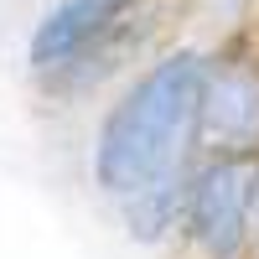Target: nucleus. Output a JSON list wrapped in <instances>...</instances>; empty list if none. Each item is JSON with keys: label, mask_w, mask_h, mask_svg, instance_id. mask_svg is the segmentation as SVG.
Segmentation results:
<instances>
[{"label": "nucleus", "mask_w": 259, "mask_h": 259, "mask_svg": "<svg viewBox=\"0 0 259 259\" xmlns=\"http://www.w3.org/2000/svg\"><path fill=\"white\" fill-rule=\"evenodd\" d=\"M212 41L177 36L99 99L89 130V187L104 207L130 192L192 177L202 156V83Z\"/></svg>", "instance_id": "nucleus-1"}, {"label": "nucleus", "mask_w": 259, "mask_h": 259, "mask_svg": "<svg viewBox=\"0 0 259 259\" xmlns=\"http://www.w3.org/2000/svg\"><path fill=\"white\" fill-rule=\"evenodd\" d=\"M177 0H47L36 11L21 62L47 109H78L171 47Z\"/></svg>", "instance_id": "nucleus-2"}, {"label": "nucleus", "mask_w": 259, "mask_h": 259, "mask_svg": "<svg viewBox=\"0 0 259 259\" xmlns=\"http://www.w3.org/2000/svg\"><path fill=\"white\" fill-rule=\"evenodd\" d=\"M171 259H259V156L202 150Z\"/></svg>", "instance_id": "nucleus-3"}, {"label": "nucleus", "mask_w": 259, "mask_h": 259, "mask_svg": "<svg viewBox=\"0 0 259 259\" xmlns=\"http://www.w3.org/2000/svg\"><path fill=\"white\" fill-rule=\"evenodd\" d=\"M202 150L259 156V21L212 41L202 83Z\"/></svg>", "instance_id": "nucleus-4"}, {"label": "nucleus", "mask_w": 259, "mask_h": 259, "mask_svg": "<svg viewBox=\"0 0 259 259\" xmlns=\"http://www.w3.org/2000/svg\"><path fill=\"white\" fill-rule=\"evenodd\" d=\"M119 233L135 249H150V254H171L182 239V218H187V177L177 182H156V187H140L130 192L124 202L109 207Z\"/></svg>", "instance_id": "nucleus-5"}, {"label": "nucleus", "mask_w": 259, "mask_h": 259, "mask_svg": "<svg viewBox=\"0 0 259 259\" xmlns=\"http://www.w3.org/2000/svg\"><path fill=\"white\" fill-rule=\"evenodd\" d=\"M177 16L187 36H202V41H218L233 36L259 21V0H177Z\"/></svg>", "instance_id": "nucleus-6"}]
</instances>
